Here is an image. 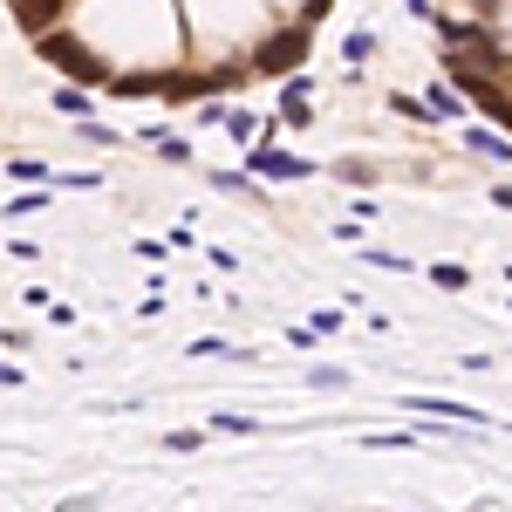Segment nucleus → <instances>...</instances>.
<instances>
[{
    "instance_id": "obj_19",
    "label": "nucleus",
    "mask_w": 512,
    "mask_h": 512,
    "mask_svg": "<svg viewBox=\"0 0 512 512\" xmlns=\"http://www.w3.org/2000/svg\"><path fill=\"white\" fill-rule=\"evenodd\" d=\"M76 137H82V144H96V151H110V144H117V130H110V123H89V117L76 123Z\"/></svg>"
},
{
    "instance_id": "obj_10",
    "label": "nucleus",
    "mask_w": 512,
    "mask_h": 512,
    "mask_svg": "<svg viewBox=\"0 0 512 512\" xmlns=\"http://www.w3.org/2000/svg\"><path fill=\"white\" fill-rule=\"evenodd\" d=\"M212 192H226V198H260V192H253V171H212Z\"/></svg>"
},
{
    "instance_id": "obj_16",
    "label": "nucleus",
    "mask_w": 512,
    "mask_h": 512,
    "mask_svg": "<svg viewBox=\"0 0 512 512\" xmlns=\"http://www.w3.org/2000/svg\"><path fill=\"white\" fill-rule=\"evenodd\" d=\"M369 55H376V35H369V28H355V35L342 41V62H369Z\"/></svg>"
},
{
    "instance_id": "obj_4",
    "label": "nucleus",
    "mask_w": 512,
    "mask_h": 512,
    "mask_svg": "<svg viewBox=\"0 0 512 512\" xmlns=\"http://www.w3.org/2000/svg\"><path fill=\"white\" fill-rule=\"evenodd\" d=\"M212 437H260L267 424L260 417H246V410H212V424H205Z\"/></svg>"
},
{
    "instance_id": "obj_22",
    "label": "nucleus",
    "mask_w": 512,
    "mask_h": 512,
    "mask_svg": "<svg viewBox=\"0 0 512 512\" xmlns=\"http://www.w3.org/2000/svg\"><path fill=\"white\" fill-rule=\"evenodd\" d=\"M0 349H7V355H28V349H35V335H28V328H0Z\"/></svg>"
},
{
    "instance_id": "obj_2",
    "label": "nucleus",
    "mask_w": 512,
    "mask_h": 512,
    "mask_svg": "<svg viewBox=\"0 0 512 512\" xmlns=\"http://www.w3.org/2000/svg\"><path fill=\"white\" fill-rule=\"evenodd\" d=\"M308 55V28H294V35H274L267 48H260V69L253 76H280V69H294Z\"/></svg>"
},
{
    "instance_id": "obj_5",
    "label": "nucleus",
    "mask_w": 512,
    "mask_h": 512,
    "mask_svg": "<svg viewBox=\"0 0 512 512\" xmlns=\"http://www.w3.org/2000/svg\"><path fill=\"white\" fill-rule=\"evenodd\" d=\"M301 383H308V390H321V396H342L355 383L349 369H342V362H315V369H308V376H301Z\"/></svg>"
},
{
    "instance_id": "obj_7",
    "label": "nucleus",
    "mask_w": 512,
    "mask_h": 512,
    "mask_svg": "<svg viewBox=\"0 0 512 512\" xmlns=\"http://www.w3.org/2000/svg\"><path fill=\"white\" fill-rule=\"evenodd\" d=\"M424 103H431V117H444V123H465V110H472V103H465L458 89H444V82H431V96H424Z\"/></svg>"
},
{
    "instance_id": "obj_12",
    "label": "nucleus",
    "mask_w": 512,
    "mask_h": 512,
    "mask_svg": "<svg viewBox=\"0 0 512 512\" xmlns=\"http://www.w3.org/2000/svg\"><path fill=\"white\" fill-rule=\"evenodd\" d=\"M260 123H267V117H253V110H226V123H219V130H226V137H239V144H253V137H260Z\"/></svg>"
},
{
    "instance_id": "obj_17",
    "label": "nucleus",
    "mask_w": 512,
    "mask_h": 512,
    "mask_svg": "<svg viewBox=\"0 0 512 512\" xmlns=\"http://www.w3.org/2000/svg\"><path fill=\"white\" fill-rule=\"evenodd\" d=\"M48 205V185H35V192H21V198H7V219H28V212H41Z\"/></svg>"
},
{
    "instance_id": "obj_15",
    "label": "nucleus",
    "mask_w": 512,
    "mask_h": 512,
    "mask_svg": "<svg viewBox=\"0 0 512 512\" xmlns=\"http://www.w3.org/2000/svg\"><path fill=\"white\" fill-rule=\"evenodd\" d=\"M424 437H410V431H383V437H362V451H417Z\"/></svg>"
},
{
    "instance_id": "obj_21",
    "label": "nucleus",
    "mask_w": 512,
    "mask_h": 512,
    "mask_svg": "<svg viewBox=\"0 0 512 512\" xmlns=\"http://www.w3.org/2000/svg\"><path fill=\"white\" fill-rule=\"evenodd\" d=\"M308 328L328 342V335H342V315H335V308H315V315H308Z\"/></svg>"
},
{
    "instance_id": "obj_18",
    "label": "nucleus",
    "mask_w": 512,
    "mask_h": 512,
    "mask_svg": "<svg viewBox=\"0 0 512 512\" xmlns=\"http://www.w3.org/2000/svg\"><path fill=\"white\" fill-rule=\"evenodd\" d=\"M198 444H205V431H164V451H171V458H192Z\"/></svg>"
},
{
    "instance_id": "obj_14",
    "label": "nucleus",
    "mask_w": 512,
    "mask_h": 512,
    "mask_svg": "<svg viewBox=\"0 0 512 512\" xmlns=\"http://www.w3.org/2000/svg\"><path fill=\"white\" fill-rule=\"evenodd\" d=\"M55 110H62V117H89V89L62 82V89H55Z\"/></svg>"
},
{
    "instance_id": "obj_8",
    "label": "nucleus",
    "mask_w": 512,
    "mask_h": 512,
    "mask_svg": "<svg viewBox=\"0 0 512 512\" xmlns=\"http://www.w3.org/2000/svg\"><path fill=\"white\" fill-rule=\"evenodd\" d=\"M192 355H219V362H260L253 349H239V342H219V335H198Z\"/></svg>"
},
{
    "instance_id": "obj_11",
    "label": "nucleus",
    "mask_w": 512,
    "mask_h": 512,
    "mask_svg": "<svg viewBox=\"0 0 512 512\" xmlns=\"http://www.w3.org/2000/svg\"><path fill=\"white\" fill-rule=\"evenodd\" d=\"M431 287H444V294H465V287H472V274H465L458 260H437V267H431Z\"/></svg>"
},
{
    "instance_id": "obj_9",
    "label": "nucleus",
    "mask_w": 512,
    "mask_h": 512,
    "mask_svg": "<svg viewBox=\"0 0 512 512\" xmlns=\"http://www.w3.org/2000/svg\"><path fill=\"white\" fill-rule=\"evenodd\" d=\"M465 144H472L478 158H492V164H512V144H506V137H492V130H465Z\"/></svg>"
},
{
    "instance_id": "obj_25",
    "label": "nucleus",
    "mask_w": 512,
    "mask_h": 512,
    "mask_svg": "<svg viewBox=\"0 0 512 512\" xmlns=\"http://www.w3.org/2000/svg\"><path fill=\"white\" fill-rule=\"evenodd\" d=\"M403 7H410V14H417L424 28H431V21H437V7H431V0H403Z\"/></svg>"
},
{
    "instance_id": "obj_13",
    "label": "nucleus",
    "mask_w": 512,
    "mask_h": 512,
    "mask_svg": "<svg viewBox=\"0 0 512 512\" xmlns=\"http://www.w3.org/2000/svg\"><path fill=\"white\" fill-rule=\"evenodd\" d=\"M355 253H362L369 267H383V274H410V260H403V253H383V246H369V239H362Z\"/></svg>"
},
{
    "instance_id": "obj_1",
    "label": "nucleus",
    "mask_w": 512,
    "mask_h": 512,
    "mask_svg": "<svg viewBox=\"0 0 512 512\" xmlns=\"http://www.w3.org/2000/svg\"><path fill=\"white\" fill-rule=\"evenodd\" d=\"M253 178H274V185H301V178H315L321 164L315 158H294V151H280L274 137H253V158H246Z\"/></svg>"
},
{
    "instance_id": "obj_23",
    "label": "nucleus",
    "mask_w": 512,
    "mask_h": 512,
    "mask_svg": "<svg viewBox=\"0 0 512 512\" xmlns=\"http://www.w3.org/2000/svg\"><path fill=\"white\" fill-rule=\"evenodd\" d=\"M287 349H301V355H308V349H321V335L308 328V321H301V328H287Z\"/></svg>"
},
{
    "instance_id": "obj_24",
    "label": "nucleus",
    "mask_w": 512,
    "mask_h": 512,
    "mask_svg": "<svg viewBox=\"0 0 512 512\" xmlns=\"http://www.w3.org/2000/svg\"><path fill=\"white\" fill-rule=\"evenodd\" d=\"M21 383H28V376H21L14 362H0V390H21Z\"/></svg>"
},
{
    "instance_id": "obj_20",
    "label": "nucleus",
    "mask_w": 512,
    "mask_h": 512,
    "mask_svg": "<svg viewBox=\"0 0 512 512\" xmlns=\"http://www.w3.org/2000/svg\"><path fill=\"white\" fill-rule=\"evenodd\" d=\"M390 110H396V117H410V123H437L431 103H417V96H390Z\"/></svg>"
},
{
    "instance_id": "obj_6",
    "label": "nucleus",
    "mask_w": 512,
    "mask_h": 512,
    "mask_svg": "<svg viewBox=\"0 0 512 512\" xmlns=\"http://www.w3.org/2000/svg\"><path fill=\"white\" fill-rule=\"evenodd\" d=\"M0 178H14V185H55V164H41V158H7V164H0Z\"/></svg>"
},
{
    "instance_id": "obj_3",
    "label": "nucleus",
    "mask_w": 512,
    "mask_h": 512,
    "mask_svg": "<svg viewBox=\"0 0 512 512\" xmlns=\"http://www.w3.org/2000/svg\"><path fill=\"white\" fill-rule=\"evenodd\" d=\"M308 96H315V76H294L280 89V123L287 130H308Z\"/></svg>"
}]
</instances>
